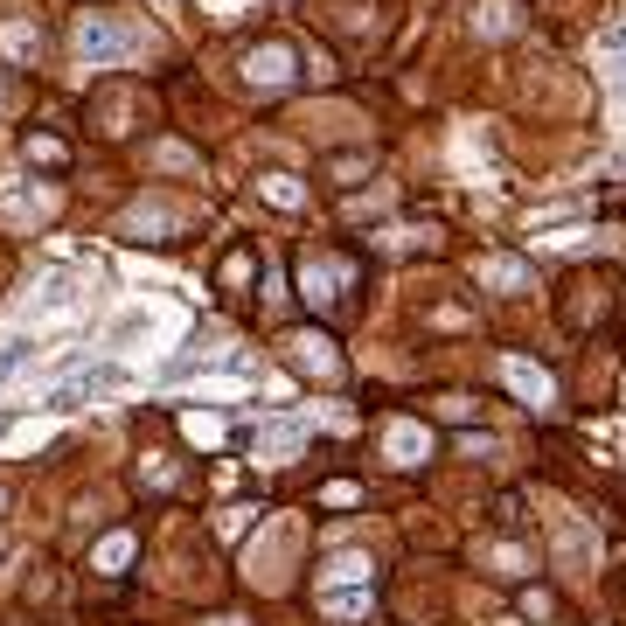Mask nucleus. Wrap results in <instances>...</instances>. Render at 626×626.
<instances>
[{"label": "nucleus", "mask_w": 626, "mask_h": 626, "mask_svg": "<svg viewBox=\"0 0 626 626\" xmlns=\"http://www.w3.org/2000/svg\"><path fill=\"white\" fill-rule=\"evenodd\" d=\"M140 49H147V28H126V21H112V14H84V21H77V56H84L91 70L126 63V56H140Z\"/></svg>", "instance_id": "1"}, {"label": "nucleus", "mask_w": 626, "mask_h": 626, "mask_svg": "<svg viewBox=\"0 0 626 626\" xmlns=\"http://www.w3.org/2000/svg\"><path fill=\"white\" fill-rule=\"evenodd\" d=\"M244 77H251L258 91H286V84L300 77V56H293L286 42H265V49H251V56H244Z\"/></svg>", "instance_id": "2"}, {"label": "nucleus", "mask_w": 626, "mask_h": 626, "mask_svg": "<svg viewBox=\"0 0 626 626\" xmlns=\"http://www.w3.org/2000/svg\"><path fill=\"white\" fill-rule=\"evenodd\" d=\"M119 383H126V369H119V362H98V369H84L77 383H63L49 404H56V411H77L84 397H105V390H119Z\"/></svg>", "instance_id": "3"}, {"label": "nucleus", "mask_w": 626, "mask_h": 626, "mask_svg": "<svg viewBox=\"0 0 626 626\" xmlns=\"http://www.w3.org/2000/svg\"><path fill=\"white\" fill-rule=\"evenodd\" d=\"M286 355L300 369H313V376H341V355L327 348V334H286Z\"/></svg>", "instance_id": "4"}, {"label": "nucleus", "mask_w": 626, "mask_h": 626, "mask_svg": "<svg viewBox=\"0 0 626 626\" xmlns=\"http://www.w3.org/2000/svg\"><path fill=\"white\" fill-rule=\"evenodd\" d=\"M300 286H307V300L327 307V300H341L334 286H348V265H341V258H307V265H300Z\"/></svg>", "instance_id": "5"}, {"label": "nucleus", "mask_w": 626, "mask_h": 626, "mask_svg": "<svg viewBox=\"0 0 626 626\" xmlns=\"http://www.w3.org/2000/svg\"><path fill=\"white\" fill-rule=\"evenodd\" d=\"M501 376H508V383H515V390H522L529 404H550V397H557V383H550L543 369H529L522 355H508V362H501Z\"/></svg>", "instance_id": "6"}, {"label": "nucleus", "mask_w": 626, "mask_h": 626, "mask_svg": "<svg viewBox=\"0 0 626 626\" xmlns=\"http://www.w3.org/2000/svg\"><path fill=\"white\" fill-rule=\"evenodd\" d=\"M473 279H480V286H508V293H515V286H529V265H522V258H480V265H473Z\"/></svg>", "instance_id": "7"}, {"label": "nucleus", "mask_w": 626, "mask_h": 626, "mask_svg": "<svg viewBox=\"0 0 626 626\" xmlns=\"http://www.w3.org/2000/svg\"><path fill=\"white\" fill-rule=\"evenodd\" d=\"M300 439H307V425L279 418V425H265V432H258V453H265V460H286V453H300Z\"/></svg>", "instance_id": "8"}, {"label": "nucleus", "mask_w": 626, "mask_h": 626, "mask_svg": "<svg viewBox=\"0 0 626 626\" xmlns=\"http://www.w3.org/2000/svg\"><path fill=\"white\" fill-rule=\"evenodd\" d=\"M383 453H390L397 467H418V460H425V432H418V425H390Z\"/></svg>", "instance_id": "9"}, {"label": "nucleus", "mask_w": 626, "mask_h": 626, "mask_svg": "<svg viewBox=\"0 0 626 626\" xmlns=\"http://www.w3.org/2000/svg\"><path fill=\"white\" fill-rule=\"evenodd\" d=\"M133 550H140V543H133V529H112V536L98 543V557H91V564H98V571H126V564H133Z\"/></svg>", "instance_id": "10"}, {"label": "nucleus", "mask_w": 626, "mask_h": 626, "mask_svg": "<svg viewBox=\"0 0 626 626\" xmlns=\"http://www.w3.org/2000/svg\"><path fill=\"white\" fill-rule=\"evenodd\" d=\"M258 195H265V202H279V209H307V188H300L293 174H265V181H258Z\"/></svg>", "instance_id": "11"}, {"label": "nucleus", "mask_w": 626, "mask_h": 626, "mask_svg": "<svg viewBox=\"0 0 626 626\" xmlns=\"http://www.w3.org/2000/svg\"><path fill=\"white\" fill-rule=\"evenodd\" d=\"M320 613H327V620H369V592H327V599H320Z\"/></svg>", "instance_id": "12"}, {"label": "nucleus", "mask_w": 626, "mask_h": 626, "mask_svg": "<svg viewBox=\"0 0 626 626\" xmlns=\"http://www.w3.org/2000/svg\"><path fill=\"white\" fill-rule=\"evenodd\" d=\"M147 230H174V209H167V202H140V209L126 216V237H147Z\"/></svg>", "instance_id": "13"}, {"label": "nucleus", "mask_w": 626, "mask_h": 626, "mask_svg": "<svg viewBox=\"0 0 626 626\" xmlns=\"http://www.w3.org/2000/svg\"><path fill=\"white\" fill-rule=\"evenodd\" d=\"M154 327H160V313H154V307H133L126 320H119V327H112V348H126V341H140V334H154Z\"/></svg>", "instance_id": "14"}, {"label": "nucleus", "mask_w": 626, "mask_h": 626, "mask_svg": "<svg viewBox=\"0 0 626 626\" xmlns=\"http://www.w3.org/2000/svg\"><path fill=\"white\" fill-rule=\"evenodd\" d=\"M473 28H480V35H508V28H515V7H508V0H487V7H473Z\"/></svg>", "instance_id": "15"}, {"label": "nucleus", "mask_w": 626, "mask_h": 626, "mask_svg": "<svg viewBox=\"0 0 626 626\" xmlns=\"http://www.w3.org/2000/svg\"><path fill=\"white\" fill-rule=\"evenodd\" d=\"M21 154L42 160V167H63V160H70V154H63V140H49V133H28V140H21Z\"/></svg>", "instance_id": "16"}, {"label": "nucleus", "mask_w": 626, "mask_h": 626, "mask_svg": "<svg viewBox=\"0 0 626 626\" xmlns=\"http://www.w3.org/2000/svg\"><path fill=\"white\" fill-rule=\"evenodd\" d=\"M35 42H42V35H35V21H7V28H0V49H7V56H28Z\"/></svg>", "instance_id": "17"}, {"label": "nucleus", "mask_w": 626, "mask_h": 626, "mask_svg": "<svg viewBox=\"0 0 626 626\" xmlns=\"http://www.w3.org/2000/svg\"><path fill=\"white\" fill-rule=\"evenodd\" d=\"M181 432H188L195 446H216V439H223V425H216V418H202V411H188V418H181Z\"/></svg>", "instance_id": "18"}, {"label": "nucleus", "mask_w": 626, "mask_h": 626, "mask_svg": "<svg viewBox=\"0 0 626 626\" xmlns=\"http://www.w3.org/2000/svg\"><path fill=\"white\" fill-rule=\"evenodd\" d=\"M341 578H369V557H355V550L334 557V564H327V585H341Z\"/></svg>", "instance_id": "19"}, {"label": "nucleus", "mask_w": 626, "mask_h": 626, "mask_svg": "<svg viewBox=\"0 0 626 626\" xmlns=\"http://www.w3.org/2000/svg\"><path fill=\"white\" fill-rule=\"evenodd\" d=\"M320 501H327V508H355V501H362V487H348V480H327V487H320Z\"/></svg>", "instance_id": "20"}, {"label": "nucleus", "mask_w": 626, "mask_h": 626, "mask_svg": "<svg viewBox=\"0 0 626 626\" xmlns=\"http://www.w3.org/2000/svg\"><path fill=\"white\" fill-rule=\"evenodd\" d=\"M258 0H202V14H216V21H237V14H251Z\"/></svg>", "instance_id": "21"}, {"label": "nucleus", "mask_w": 626, "mask_h": 626, "mask_svg": "<svg viewBox=\"0 0 626 626\" xmlns=\"http://www.w3.org/2000/svg\"><path fill=\"white\" fill-rule=\"evenodd\" d=\"M487 564H494L501 578H515V571H522V550H508V543H501V550H487Z\"/></svg>", "instance_id": "22"}, {"label": "nucleus", "mask_w": 626, "mask_h": 626, "mask_svg": "<svg viewBox=\"0 0 626 626\" xmlns=\"http://www.w3.org/2000/svg\"><path fill=\"white\" fill-rule=\"evenodd\" d=\"M613 49H620V56H626V28H620V35H613Z\"/></svg>", "instance_id": "23"}, {"label": "nucleus", "mask_w": 626, "mask_h": 626, "mask_svg": "<svg viewBox=\"0 0 626 626\" xmlns=\"http://www.w3.org/2000/svg\"><path fill=\"white\" fill-rule=\"evenodd\" d=\"M0 508H7V494H0Z\"/></svg>", "instance_id": "24"}]
</instances>
